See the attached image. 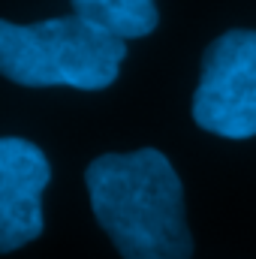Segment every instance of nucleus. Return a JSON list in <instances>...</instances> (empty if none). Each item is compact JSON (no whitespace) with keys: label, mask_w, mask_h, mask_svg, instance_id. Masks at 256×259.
I'll use <instances>...</instances> for the list:
<instances>
[{"label":"nucleus","mask_w":256,"mask_h":259,"mask_svg":"<svg viewBox=\"0 0 256 259\" xmlns=\"http://www.w3.org/2000/svg\"><path fill=\"white\" fill-rule=\"evenodd\" d=\"M84 184L97 223L124 259L193 256L184 187L163 151L103 154L88 166Z\"/></svg>","instance_id":"f257e3e1"},{"label":"nucleus","mask_w":256,"mask_h":259,"mask_svg":"<svg viewBox=\"0 0 256 259\" xmlns=\"http://www.w3.org/2000/svg\"><path fill=\"white\" fill-rule=\"evenodd\" d=\"M127 58V42L78 15L15 24L0 18V75L21 88H109Z\"/></svg>","instance_id":"f03ea898"},{"label":"nucleus","mask_w":256,"mask_h":259,"mask_svg":"<svg viewBox=\"0 0 256 259\" xmlns=\"http://www.w3.org/2000/svg\"><path fill=\"white\" fill-rule=\"evenodd\" d=\"M193 121L220 139L256 136V30H226L205 49Z\"/></svg>","instance_id":"7ed1b4c3"},{"label":"nucleus","mask_w":256,"mask_h":259,"mask_svg":"<svg viewBox=\"0 0 256 259\" xmlns=\"http://www.w3.org/2000/svg\"><path fill=\"white\" fill-rule=\"evenodd\" d=\"M49 181L52 166L39 145L0 136V253H12L42 235V190Z\"/></svg>","instance_id":"20e7f679"},{"label":"nucleus","mask_w":256,"mask_h":259,"mask_svg":"<svg viewBox=\"0 0 256 259\" xmlns=\"http://www.w3.org/2000/svg\"><path fill=\"white\" fill-rule=\"evenodd\" d=\"M72 12L88 24L118 36V39H139L154 33L160 12L154 0H69Z\"/></svg>","instance_id":"39448f33"}]
</instances>
